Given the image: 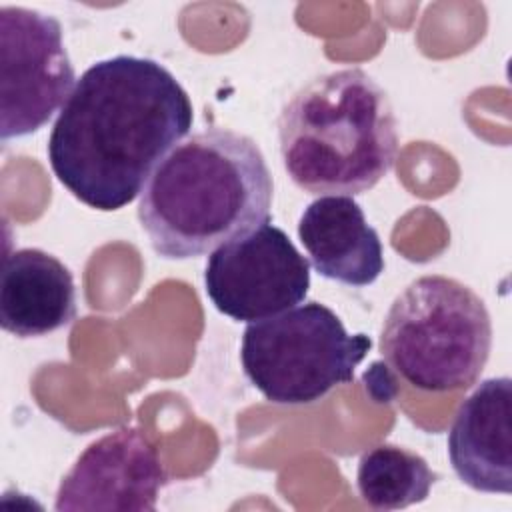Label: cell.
<instances>
[{
  "label": "cell",
  "mask_w": 512,
  "mask_h": 512,
  "mask_svg": "<svg viewBox=\"0 0 512 512\" xmlns=\"http://www.w3.org/2000/svg\"><path fill=\"white\" fill-rule=\"evenodd\" d=\"M192 122L188 92L160 62L130 54L98 60L52 126L48 162L82 204L120 210L142 194Z\"/></svg>",
  "instance_id": "6da1fadb"
},
{
  "label": "cell",
  "mask_w": 512,
  "mask_h": 512,
  "mask_svg": "<svg viewBox=\"0 0 512 512\" xmlns=\"http://www.w3.org/2000/svg\"><path fill=\"white\" fill-rule=\"evenodd\" d=\"M274 180L260 146L228 128L176 144L150 174L138 222L156 254L186 260L268 224Z\"/></svg>",
  "instance_id": "7a4b0ae2"
},
{
  "label": "cell",
  "mask_w": 512,
  "mask_h": 512,
  "mask_svg": "<svg viewBox=\"0 0 512 512\" xmlns=\"http://www.w3.org/2000/svg\"><path fill=\"white\" fill-rule=\"evenodd\" d=\"M278 146L284 170L304 192H368L392 170L398 154L388 92L360 68L316 76L282 106Z\"/></svg>",
  "instance_id": "3957f363"
},
{
  "label": "cell",
  "mask_w": 512,
  "mask_h": 512,
  "mask_svg": "<svg viewBox=\"0 0 512 512\" xmlns=\"http://www.w3.org/2000/svg\"><path fill=\"white\" fill-rule=\"evenodd\" d=\"M492 348L484 300L442 274L410 282L390 304L380 334L388 366L412 388L454 392L470 388Z\"/></svg>",
  "instance_id": "277c9868"
},
{
  "label": "cell",
  "mask_w": 512,
  "mask_h": 512,
  "mask_svg": "<svg viewBox=\"0 0 512 512\" xmlns=\"http://www.w3.org/2000/svg\"><path fill=\"white\" fill-rule=\"evenodd\" d=\"M370 348V336L348 334L334 310L312 300L250 322L240 360L246 378L266 400L310 404L352 382L354 368Z\"/></svg>",
  "instance_id": "5b68a950"
},
{
  "label": "cell",
  "mask_w": 512,
  "mask_h": 512,
  "mask_svg": "<svg viewBox=\"0 0 512 512\" xmlns=\"http://www.w3.org/2000/svg\"><path fill=\"white\" fill-rule=\"evenodd\" d=\"M76 80L60 22L34 8H0V136L38 132Z\"/></svg>",
  "instance_id": "8992f818"
},
{
  "label": "cell",
  "mask_w": 512,
  "mask_h": 512,
  "mask_svg": "<svg viewBox=\"0 0 512 512\" xmlns=\"http://www.w3.org/2000/svg\"><path fill=\"white\" fill-rule=\"evenodd\" d=\"M310 262L288 234L262 224L216 248L204 266V290L214 308L236 320L256 322L304 302Z\"/></svg>",
  "instance_id": "52a82bcc"
},
{
  "label": "cell",
  "mask_w": 512,
  "mask_h": 512,
  "mask_svg": "<svg viewBox=\"0 0 512 512\" xmlns=\"http://www.w3.org/2000/svg\"><path fill=\"white\" fill-rule=\"evenodd\" d=\"M166 482L154 444L140 430L122 426L76 458L58 486L54 510H156Z\"/></svg>",
  "instance_id": "ba28073f"
},
{
  "label": "cell",
  "mask_w": 512,
  "mask_h": 512,
  "mask_svg": "<svg viewBox=\"0 0 512 512\" xmlns=\"http://www.w3.org/2000/svg\"><path fill=\"white\" fill-rule=\"evenodd\" d=\"M452 470L472 490L512 492V380L488 378L460 404L448 432Z\"/></svg>",
  "instance_id": "9c48e42d"
},
{
  "label": "cell",
  "mask_w": 512,
  "mask_h": 512,
  "mask_svg": "<svg viewBox=\"0 0 512 512\" xmlns=\"http://www.w3.org/2000/svg\"><path fill=\"white\" fill-rule=\"evenodd\" d=\"M298 238L314 270L346 286H368L384 272L378 232L350 196H320L298 220Z\"/></svg>",
  "instance_id": "30bf717a"
},
{
  "label": "cell",
  "mask_w": 512,
  "mask_h": 512,
  "mask_svg": "<svg viewBox=\"0 0 512 512\" xmlns=\"http://www.w3.org/2000/svg\"><path fill=\"white\" fill-rule=\"evenodd\" d=\"M76 318L72 272L40 248H20L4 258L0 324L18 338L44 336Z\"/></svg>",
  "instance_id": "8fae6325"
},
{
  "label": "cell",
  "mask_w": 512,
  "mask_h": 512,
  "mask_svg": "<svg viewBox=\"0 0 512 512\" xmlns=\"http://www.w3.org/2000/svg\"><path fill=\"white\" fill-rule=\"evenodd\" d=\"M438 474L428 462L402 446L378 444L358 460L356 486L374 510H400L424 502Z\"/></svg>",
  "instance_id": "7c38bea8"
}]
</instances>
